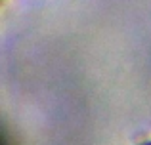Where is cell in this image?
I'll use <instances>...</instances> for the list:
<instances>
[{
	"instance_id": "1",
	"label": "cell",
	"mask_w": 151,
	"mask_h": 145,
	"mask_svg": "<svg viewBox=\"0 0 151 145\" xmlns=\"http://www.w3.org/2000/svg\"><path fill=\"white\" fill-rule=\"evenodd\" d=\"M142 145H151V141H145V143H142Z\"/></svg>"
}]
</instances>
